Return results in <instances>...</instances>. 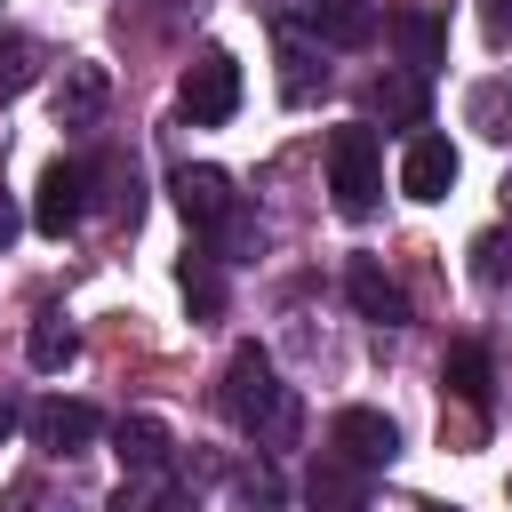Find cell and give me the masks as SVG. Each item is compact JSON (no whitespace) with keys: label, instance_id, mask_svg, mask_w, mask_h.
Wrapping results in <instances>:
<instances>
[{"label":"cell","instance_id":"cell-1","mask_svg":"<svg viewBox=\"0 0 512 512\" xmlns=\"http://www.w3.org/2000/svg\"><path fill=\"white\" fill-rule=\"evenodd\" d=\"M224 416L240 424V432H256V440H280L288 432V384H280V368H272V352L264 344H240L232 360H224Z\"/></svg>","mask_w":512,"mask_h":512},{"label":"cell","instance_id":"cell-2","mask_svg":"<svg viewBox=\"0 0 512 512\" xmlns=\"http://www.w3.org/2000/svg\"><path fill=\"white\" fill-rule=\"evenodd\" d=\"M328 192H336V208L344 216H368L376 208V192H384V144H376V128H336L328 136Z\"/></svg>","mask_w":512,"mask_h":512},{"label":"cell","instance_id":"cell-3","mask_svg":"<svg viewBox=\"0 0 512 512\" xmlns=\"http://www.w3.org/2000/svg\"><path fill=\"white\" fill-rule=\"evenodd\" d=\"M176 104H184L192 128H224L240 112V64H232V48H200L192 72H184V88H176Z\"/></svg>","mask_w":512,"mask_h":512},{"label":"cell","instance_id":"cell-4","mask_svg":"<svg viewBox=\"0 0 512 512\" xmlns=\"http://www.w3.org/2000/svg\"><path fill=\"white\" fill-rule=\"evenodd\" d=\"M168 192H176V208H184V224H192V232H232V216H240V200H232V176H224V168H176V176H168Z\"/></svg>","mask_w":512,"mask_h":512},{"label":"cell","instance_id":"cell-5","mask_svg":"<svg viewBox=\"0 0 512 512\" xmlns=\"http://www.w3.org/2000/svg\"><path fill=\"white\" fill-rule=\"evenodd\" d=\"M328 448H336L352 472H376V464L400 456V432H392V416H376V408H344V416L328 424Z\"/></svg>","mask_w":512,"mask_h":512},{"label":"cell","instance_id":"cell-6","mask_svg":"<svg viewBox=\"0 0 512 512\" xmlns=\"http://www.w3.org/2000/svg\"><path fill=\"white\" fill-rule=\"evenodd\" d=\"M80 216H88V168H80V160H56V168L40 176V192H32V224H40L48 240H64Z\"/></svg>","mask_w":512,"mask_h":512},{"label":"cell","instance_id":"cell-7","mask_svg":"<svg viewBox=\"0 0 512 512\" xmlns=\"http://www.w3.org/2000/svg\"><path fill=\"white\" fill-rule=\"evenodd\" d=\"M24 432H32V448H48V456H72V448H88V440L104 432V416H96L88 400H40V408L24 416Z\"/></svg>","mask_w":512,"mask_h":512},{"label":"cell","instance_id":"cell-8","mask_svg":"<svg viewBox=\"0 0 512 512\" xmlns=\"http://www.w3.org/2000/svg\"><path fill=\"white\" fill-rule=\"evenodd\" d=\"M448 184H456V144L448 136H408V152H400V192L408 200H448Z\"/></svg>","mask_w":512,"mask_h":512},{"label":"cell","instance_id":"cell-9","mask_svg":"<svg viewBox=\"0 0 512 512\" xmlns=\"http://www.w3.org/2000/svg\"><path fill=\"white\" fill-rule=\"evenodd\" d=\"M344 296H352V304H360V320H376V328L408 320V296H400V280H392L376 256H352V264H344Z\"/></svg>","mask_w":512,"mask_h":512},{"label":"cell","instance_id":"cell-10","mask_svg":"<svg viewBox=\"0 0 512 512\" xmlns=\"http://www.w3.org/2000/svg\"><path fill=\"white\" fill-rule=\"evenodd\" d=\"M392 40H400V56H408V72H416V80L448 56V24H440L432 8H400V16H392Z\"/></svg>","mask_w":512,"mask_h":512},{"label":"cell","instance_id":"cell-11","mask_svg":"<svg viewBox=\"0 0 512 512\" xmlns=\"http://www.w3.org/2000/svg\"><path fill=\"white\" fill-rule=\"evenodd\" d=\"M112 456H120L128 472H160V464H168V424H160V416H120Z\"/></svg>","mask_w":512,"mask_h":512},{"label":"cell","instance_id":"cell-12","mask_svg":"<svg viewBox=\"0 0 512 512\" xmlns=\"http://www.w3.org/2000/svg\"><path fill=\"white\" fill-rule=\"evenodd\" d=\"M24 352H32V368H40V376H56V368H72V360H80V328H72L64 312H40V320H32V336H24Z\"/></svg>","mask_w":512,"mask_h":512},{"label":"cell","instance_id":"cell-13","mask_svg":"<svg viewBox=\"0 0 512 512\" xmlns=\"http://www.w3.org/2000/svg\"><path fill=\"white\" fill-rule=\"evenodd\" d=\"M312 32H320L328 48H360V40L376 32V8H368V0H320V8H312Z\"/></svg>","mask_w":512,"mask_h":512},{"label":"cell","instance_id":"cell-14","mask_svg":"<svg viewBox=\"0 0 512 512\" xmlns=\"http://www.w3.org/2000/svg\"><path fill=\"white\" fill-rule=\"evenodd\" d=\"M96 112H104V72H96V64H72L64 88H56V120H64V128H88Z\"/></svg>","mask_w":512,"mask_h":512},{"label":"cell","instance_id":"cell-15","mask_svg":"<svg viewBox=\"0 0 512 512\" xmlns=\"http://www.w3.org/2000/svg\"><path fill=\"white\" fill-rule=\"evenodd\" d=\"M304 496H312V512H360V472H352L344 456H320Z\"/></svg>","mask_w":512,"mask_h":512},{"label":"cell","instance_id":"cell-16","mask_svg":"<svg viewBox=\"0 0 512 512\" xmlns=\"http://www.w3.org/2000/svg\"><path fill=\"white\" fill-rule=\"evenodd\" d=\"M440 384H448L464 408H488V352H480V344H456L448 368H440Z\"/></svg>","mask_w":512,"mask_h":512},{"label":"cell","instance_id":"cell-17","mask_svg":"<svg viewBox=\"0 0 512 512\" xmlns=\"http://www.w3.org/2000/svg\"><path fill=\"white\" fill-rule=\"evenodd\" d=\"M176 288H184V304H192L200 320H216V312H224V272H216V256H184Z\"/></svg>","mask_w":512,"mask_h":512},{"label":"cell","instance_id":"cell-18","mask_svg":"<svg viewBox=\"0 0 512 512\" xmlns=\"http://www.w3.org/2000/svg\"><path fill=\"white\" fill-rule=\"evenodd\" d=\"M376 112H384V120H424V88H416V72H408V80H376Z\"/></svg>","mask_w":512,"mask_h":512},{"label":"cell","instance_id":"cell-19","mask_svg":"<svg viewBox=\"0 0 512 512\" xmlns=\"http://www.w3.org/2000/svg\"><path fill=\"white\" fill-rule=\"evenodd\" d=\"M472 120L480 136H512V88H472Z\"/></svg>","mask_w":512,"mask_h":512},{"label":"cell","instance_id":"cell-20","mask_svg":"<svg viewBox=\"0 0 512 512\" xmlns=\"http://www.w3.org/2000/svg\"><path fill=\"white\" fill-rule=\"evenodd\" d=\"M104 512H168V488H160L152 472H136V480H128V488H120Z\"/></svg>","mask_w":512,"mask_h":512},{"label":"cell","instance_id":"cell-21","mask_svg":"<svg viewBox=\"0 0 512 512\" xmlns=\"http://www.w3.org/2000/svg\"><path fill=\"white\" fill-rule=\"evenodd\" d=\"M24 88H32V48L0 40V96H24Z\"/></svg>","mask_w":512,"mask_h":512},{"label":"cell","instance_id":"cell-22","mask_svg":"<svg viewBox=\"0 0 512 512\" xmlns=\"http://www.w3.org/2000/svg\"><path fill=\"white\" fill-rule=\"evenodd\" d=\"M472 280H480V288H496V280H504V240H496V232H480V240H472Z\"/></svg>","mask_w":512,"mask_h":512},{"label":"cell","instance_id":"cell-23","mask_svg":"<svg viewBox=\"0 0 512 512\" xmlns=\"http://www.w3.org/2000/svg\"><path fill=\"white\" fill-rule=\"evenodd\" d=\"M480 24H488V40L504 48V40H512V0H488V16H480Z\"/></svg>","mask_w":512,"mask_h":512},{"label":"cell","instance_id":"cell-24","mask_svg":"<svg viewBox=\"0 0 512 512\" xmlns=\"http://www.w3.org/2000/svg\"><path fill=\"white\" fill-rule=\"evenodd\" d=\"M16 232H24V216H16V200H8V192H0V248H8V240H16Z\"/></svg>","mask_w":512,"mask_h":512},{"label":"cell","instance_id":"cell-25","mask_svg":"<svg viewBox=\"0 0 512 512\" xmlns=\"http://www.w3.org/2000/svg\"><path fill=\"white\" fill-rule=\"evenodd\" d=\"M16 512H56V504H48L40 488H16Z\"/></svg>","mask_w":512,"mask_h":512},{"label":"cell","instance_id":"cell-26","mask_svg":"<svg viewBox=\"0 0 512 512\" xmlns=\"http://www.w3.org/2000/svg\"><path fill=\"white\" fill-rule=\"evenodd\" d=\"M8 432H16V400H0V440H8Z\"/></svg>","mask_w":512,"mask_h":512},{"label":"cell","instance_id":"cell-27","mask_svg":"<svg viewBox=\"0 0 512 512\" xmlns=\"http://www.w3.org/2000/svg\"><path fill=\"white\" fill-rule=\"evenodd\" d=\"M504 216H512V184H504Z\"/></svg>","mask_w":512,"mask_h":512}]
</instances>
